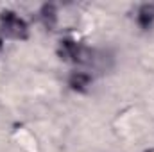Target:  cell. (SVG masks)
<instances>
[{
	"label": "cell",
	"mask_w": 154,
	"mask_h": 152,
	"mask_svg": "<svg viewBox=\"0 0 154 152\" xmlns=\"http://www.w3.org/2000/svg\"><path fill=\"white\" fill-rule=\"evenodd\" d=\"M0 27H2V32L9 38H14V39H23L27 36V25L25 22L16 16L14 13L11 11H5L2 13L0 16Z\"/></svg>",
	"instance_id": "obj_1"
},
{
	"label": "cell",
	"mask_w": 154,
	"mask_h": 152,
	"mask_svg": "<svg viewBox=\"0 0 154 152\" xmlns=\"http://www.w3.org/2000/svg\"><path fill=\"white\" fill-rule=\"evenodd\" d=\"M136 22L142 29H149L154 23V4H143L136 11Z\"/></svg>",
	"instance_id": "obj_2"
},
{
	"label": "cell",
	"mask_w": 154,
	"mask_h": 152,
	"mask_svg": "<svg viewBox=\"0 0 154 152\" xmlns=\"http://www.w3.org/2000/svg\"><path fill=\"white\" fill-rule=\"evenodd\" d=\"M90 81H91V77L88 75V74H84V72H74L70 79H68V84L74 88V90H84L88 84H90Z\"/></svg>",
	"instance_id": "obj_3"
},
{
	"label": "cell",
	"mask_w": 154,
	"mask_h": 152,
	"mask_svg": "<svg viewBox=\"0 0 154 152\" xmlns=\"http://www.w3.org/2000/svg\"><path fill=\"white\" fill-rule=\"evenodd\" d=\"M41 20H43V23H45V27H47V29H52V27L56 25V22H57L56 7H54V5H50V4L43 5V9H41Z\"/></svg>",
	"instance_id": "obj_4"
},
{
	"label": "cell",
	"mask_w": 154,
	"mask_h": 152,
	"mask_svg": "<svg viewBox=\"0 0 154 152\" xmlns=\"http://www.w3.org/2000/svg\"><path fill=\"white\" fill-rule=\"evenodd\" d=\"M147 152H154V149H151V150H147Z\"/></svg>",
	"instance_id": "obj_5"
}]
</instances>
